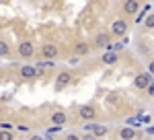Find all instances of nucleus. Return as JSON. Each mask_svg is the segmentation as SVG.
I'll return each instance as SVG.
<instances>
[{"mask_svg":"<svg viewBox=\"0 0 154 140\" xmlns=\"http://www.w3.org/2000/svg\"><path fill=\"white\" fill-rule=\"evenodd\" d=\"M136 136H138V132L134 128H121L119 130V138L121 140H134Z\"/></svg>","mask_w":154,"mask_h":140,"instance_id":"obj_11","label":"nucleus"},{"mask_svg":"<svg viewBox=\"0 0 154 140\" xmlns=\"http://www.w3.org/2000/svg\"><path fill=\"white\" fill-rule=\"evenodd\" d=\"M72 82V74L70 72H68V70H64V72H60L58 74V78H56V89H64V87H66V84H70Z\"/></svg>","mask_w":154,"mask_h":140,"instance_id":"obj_6","label":"nucleus"},{"mask_svg":"<svg viewBox=\"0 0 154 140\" xmlns=\"http://www.w3.org/2000/svg\"><path fill=\"white\" fill-rule=\"evenodd\" d=\"M19 56L21 58H33V54H35V46H33V41H21V46H19Z\"/></svg>","mask_w":154,"mask_h":140,"instance_id":"obj_2","label":"nucleus"},{"mask_svg":"<svg viewBox=\"0 0 154 140\" xmlns=\"http://www.w3.org/2000/svg\"><path fill=\"white\" fill-rule=\"evenodd\" d=\"M117 54H115V52H105V54H103V62H105V64H117Z\"/></svg>","mask_w":154,"mask_h":140,"instance_id":"obj_13","label":"nucleus"},{"mask_svg":"<svg viewBox=\"0 0 154 140\" xmlns=\"http://www.w3.org/2000/svg\"><path fill=\"white\" fill-rule=\"evenodd\" d=\"M152 84V78H150V74L146 72V74H138L136 78H134V87L136 89H148Z\"/></svg>","mask_w":154,"mask_h":140,"instance_id":"obj_5","label":"nucleus"},{"mask_svg":"<svg viewBox=\"0 0 154 140\" xmlns=\"http://www.w3.org/2000/svg\"><path fill=\"white\" fill-rule=\"evenodd\" d=\"M138 11H140V2H136V0L123 2V12H125V14H136Z\"/></svg>","mask_w":154,"mask_h":140,"instance_id":"obj_10","label":"nucleus"},{"mask_svg":"<svg viewBox=\"0 0 154 140\" xmlns=\"http://www.w3.org/2000/svg\"><path fill=\"white\" fill-rule=\"evenodd\" d=\"M78 116L82 117V119H86V122H95L97 119V109L91 103H86V105H82V107L78 109Z\"/></svg>","mask_w":154,"mask_h":140,"instance_id":"obj_1","label":"nucleus"},{"mask_svg":"<svg viewBox=\"0 0 154 140\" xmlns=\"http://www.w3.org/2000/svg\"><path fill=\"white\" fill-rule=\"evenodd\" d=\"M66 119H68V116L64 113V111H54L51 116H49V122L54 124V126H66Z\"/></svg>","mask_w":154,"mask_h":140,"instance_id":"obj_7","label":"nucleus"},{"mask_svg":"<svg viewBox=\"0 0 154 140\" xmlns=\"http://www.w3.org/2000/svg\"><path fill=\"white\" fill-rule=\"evenodd\" d=\"M144 27L146 29H154V14H148V19L144 21Z\"/></svg>","mask_w":154,"mask_h":140,"instance_id":"obj_17","label":"nucleus"},{"mask_svg":"<svg viewBox=\"0 0 154 140\" xmlns=\"http://www.w3.org/2000/svg\"><path fill=\"white\" fill-rule=\"evenodd\" d=\"M125 31H128V23H125L123 19H115V21L111 23V35L121 37V35H125Z\"/></svg>","mask_w":154,"mask_h":140,"instance_id":"obj_3","label":"nucleus"},{"mask_svg":"<svg viewBox=\"0 0 154 140\" xmlns=\"http://www.w3.org/2000/svg\"><path fill=\"white\" fill-rule=\"evenodd\" d=\"M12 138H14V134L11 130H0V140H12Z\"/></svg>","mask_w":154,"mask_h":140,"instance_id":"obj_16","label":"nucleus"},{"mask_svg":"<svg viewBox=\"0 0 154 140\" xmlns=\"http://www.w3.org/2000/svg\"><path fill=\"white\" fill-rule=\"evenodd\" d=\"M64 140H80V136L72 132V134H66V138H64Z\"/></svg>","mask_w":154,"mask_h":140,"instance_id":"obj_18","label":"nucleus"},{"mask_svg":"<svg viewBox=\"0 0 154 140\" xmlns=\"http://www.w3.org/2000/svg\"><path fill=\"white\" fill-rule=\"evenodd\" d=\"M31 140H41V138H39V136H33V138H31Z\"/></svg>","mask_w":154,"mask_h":140,"instance_id":"obj_21","label":"nucleus"},{"mask_svg":"<svg viewBox=\"0 0 154 140\" xmlns=\"http://www.w3.org/2000/svg\"><path fill=\"white\" fill-rule=\"evenodd\" d=\"M80 140H95V134H82Z\"/></svg>","mask_w":154,"mask_h":140,"instance_id":"obj_19","label":"nucleus"},{"mask_svg":"<svg viewBox=\"0 0 154 140\" xmlns=\"http://www.w3.org/2000/svg\"><path fill=\"white\" fill-rule=\"evenodd\" d=\"M41 54H43V58L49 60V62H54V60L58 58V46H54V43H45V46L41 47Z\"/></svg>","mask_w":154,"mask_h":140,"instance_id":"obj_4","label":"nucleus"},{"mask_svg":"<svg viewBox=\"0 0 154 140\" xmlns=\"http://www.w3.org/2000/svg\"><path fill=\"white\" fill-rule=\"evenodd\" d=\"M37 74H39V68H37V66H31V64L21 66V76H23V78H35Z\"/></svg>","mask_w":154,"mask_h":140,"instance_id":"obj_8","label":"nucleus"},{"mask_svg":"<svg viewBox=\"0 0 154 140\" xmlns=\"http://www.w3.org/2000/svg\"><path fill=\"white\" fill-rule=\"evenodd\" d=\"M6 56H11V46L0 39V58H6Z\"/></svg>","mask_w":154,"mask_h":140,"instance_id":"obj_14","label":"nucleus"},{"mask_svg":"<svg viewBox=\"0 0 154 140\" xmlns=\"http://www.w3.org/2000/svg\"><path fill=\"white\" fill-rule=\"evenodd\" d=\"M109 39H111V35H107V33H99V35L95 37L97 47H107V46H109Z\"/></svg>","mask_w":154,"mask_h":140,"instance_id":"obj_12","label":"nucleus"},{"mask_svg":"<svg viewBox=\"0 0 154 140\" xmlns=\"http://www.w3.org/2000/svg\"><path fill=\"white\" fill-rule=\"evenodd\" d=\"M148 74H154V60L148 64Z\"/></svg>","mask_w":154,"mask_h":140,"instance_id":"obj_20","label":"nucleus"},{"mask_svg":"<svg viewBox=\"0 0 154 140\" xmlns=\"http://www.w3.org/2000/svg\"><path fill=\"white\" fill-rule=\"evenodd\" d=\"M93 132H95V138H99V136H105V134H107V126H97V124H95Z\"/></svg>","mask_w":154,"mask_h":140,"instance_id":"obj_15","label":"nucleus"},{"mask_svg":"<svg viewBox=\"0 0 154 140\" xmlns=\"http://www.w3.org/2000/svg\"><path fill=\"white\" fill-rule=\"evenodd\" d=\"M74 54H76V58L88 56V54H91V46H88V43H84V41H80V43H76V46H74Z\"/></svg>","mask_w":154,"mask_h":140,"instance_id":"obj_9","label":"nucleus"}]
</instances>
